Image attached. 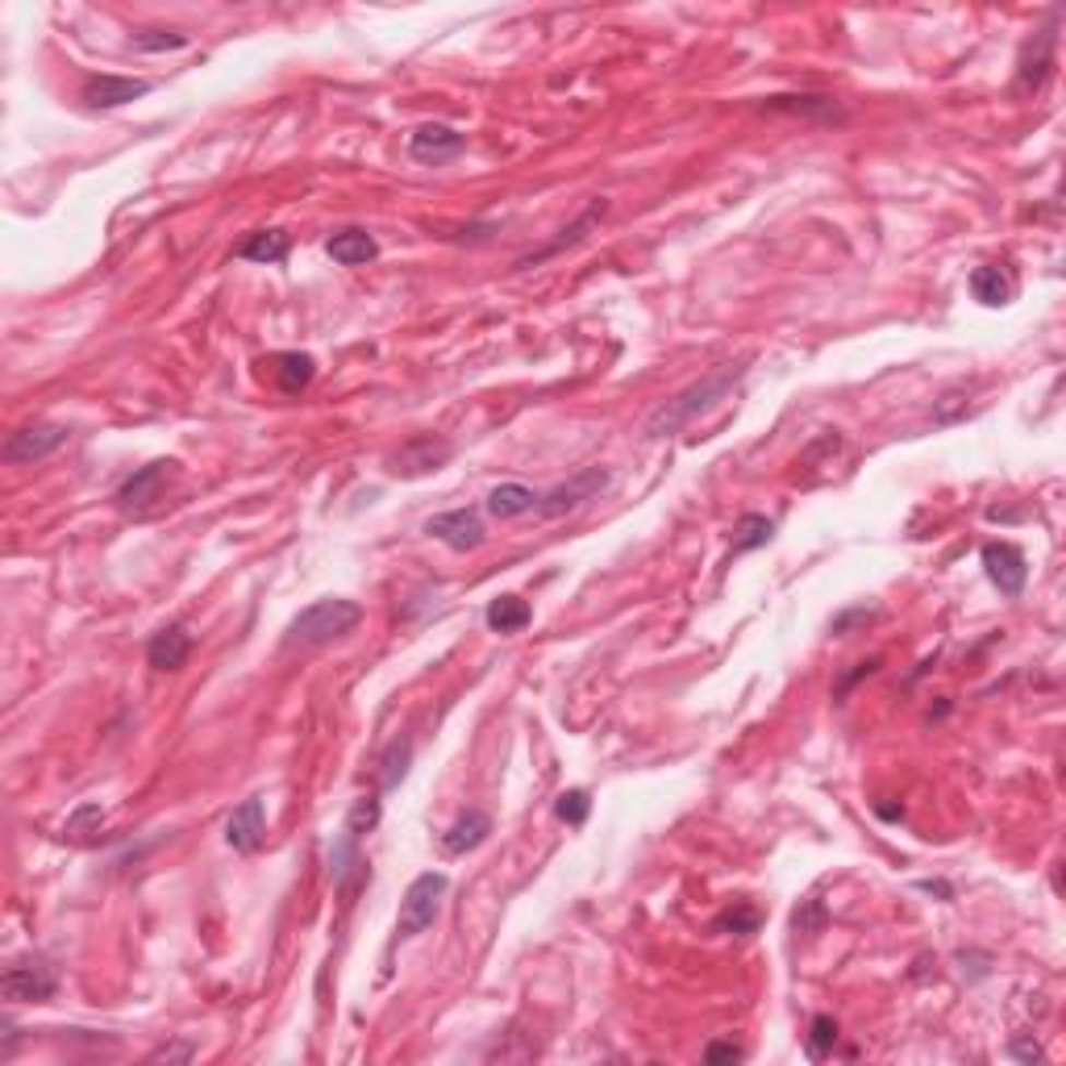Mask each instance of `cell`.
<instances>
[{
	"mask_svg": "<svg viewBox=\"0 0 1066 1066\" xmlns=\"http://www.w3.org/2000/svg\"><path fill=\"white\" fill-rule=\"evenodd\" d=\"M325 254L342 266H363L371 263V259H379V242L367 229H337L330 242H325Z\"/></svg>",
	"mask_w": 1066,
	"mask_h": 1066,
	"instance_id": "obj_18",
	"label": "cell"
},
{
	"mask_svg": "<svg viewBox=\"0 0 1066 1066\" xmlns=\"http://www.w3.org/2000/svg\"><path fill=\"white\" fill-rule=\"evenodd\" d=\"M758 925H762V912H758V909H730V912H721V916L712 921V929H716V933H737V937L758 933Z\"/></svg>",
	"mask_w": 1066,
	"mask_h": 1066,
	"instance_id": "obj_33",
	"label": "cell"
},
{
	"mask_svg": "<svg viewBox=\"0 0 1066 1066\" xmlns=\"http://www.w3.org/2000/svg\"><path fill=\"white\" fill-rule=\"evenodd\" d=\"M983 567H987V579L996 583L1004 596H1021L1024 592L1029 562H1024V555L1012 542H987L983 546Z\"/></svg>",
	"mask_w": 1066,
	"mask_h": 1066,
	"instance_id": "obj_11",
	"label": "cell"
},
{
	"mask_svg": "<svg viewBox=\"0 0 1066 1066\" xmlns=\"http://www.w3.org/2000/svg\"><path fill=\"white\" fill-rule=\"evenodd\" d=\"M151 92V80H130V75H88L84 88H80V100L88 109H121L138 96Z\"/></svg>",
	"mask_w": 1066,
	"mask_h": 1066,
	"instance_id": "obj_13",
	"label": "cell"
},
{
	"mask_svg": "<svg viewBox=\"0 0 1066 1066\" xmlns=\"http://www.w3.org/2000/svg\"><path fill=\"white\" fill-rule=\"evenodd\" d=\"M604 488H608V471H604V466H588V471H579L576 479H567V484H558V488L542 491V496H537V512H542V517L576 512L579 505L596 500Z\"/></svg>",
	"mask_w": 1066,
	"mask_h": 1066,
	"instance_id": "obj_6",
	"label": "cell"
},
{
	"mask_svg": "<svg viewBox=\"0 0 1066 1066\" xmlns=\"http://www.w3.org/2000/svg\"><path fill=\"white\" fill-rule=\"evenodd\" d=\"M916 888H921V891H929V896H933V891H937V896H946V900L955 896V891L946 888V884H933V879H925V884H916Z\"/></svg>",
	"mask_w": 1066,
	"mask_h": 1066,
	"instance_id": "obj_42",
	"label": "cell"
},
{
	"mask_svg": "<svg viewBox=\"0 0 1066 1066\" xmlns=\"http://www.w3.org/2000/svg\"><path fill=\"white\" fill-rule=\"evenodd\" d=\"M292 250V238L284 234V229H254L250 238H242V242L234 246V259H246V263H284Z\"/></svg>",
	"mask_w": 1066,
	"mask_h": 1066,
	"instance_id": "obj_17",
	"label": "cell"
},
{
	"mask_svg": "<svg viewBox=\"0 0 1066 1066\" xmlns=\"http://www.w3.org/2000/svg\"><path fill=\"white\" fill-rule=\"evenodd\" d=\"M555 813H558V821L583 825L588 821V813H592V796H588L583 787H571V792H562V796L555 800Z\"/></svg>",
	"mask_w": 1066,
	"mask_h": 1066,
	"instance_id": "obj_32",
	"label": "cell"
},
{
	"mask_svg": "<svg viewBox=\"0 0 1066 1066\" xmlns=\"http://www.w3.org/2000/svg\"><path fill=\"white\" fill-rule=\"evenodd\" d=\"M875 813H879L884 821H900V817H904V808H896V804H875Z\"/></svg>",
	"mask_w": 1066,
	"mask_h": 1066,
	"instance_id": "obj_41",
	"label": "cell"
},
{
	"mask_svg": "<svg viewBox=\"0 0 1066 1066\" xmlns=\"http://www.w3.org/2000/svg\"><path fill=\"white\" fill-rule=\"evenodd\" d=\"M488 833H491V817L479 813V808H471V813H463L459 821L446 829L442 845L446 854H471V850H479V845L488 842Z\"/></svg>",
	"mask_w": 1066,
	"mask_h": 1066,
	"instance_id": "obj_19",
	"label": "cell"
},
{
	"mask_svg": "<svg viewBox=\"0 0 1066 1066\" xmlns=\"http://www.w3.org/2000/svg\"><path fill=\"white\" fill-rule=\"evenodd\" d=\"M446 459H450V442L434 438V434H425V438H413L400 454H392V459H388V471L400 475V479H422V475H429V471H438Z\"/></svg>",
	"mask_w": 1066,
	"mask_h": 1066,
	"instance_id": "obj_12",
	"label": "cell"
},
{
	"mask_svg": "<svg viewBox=\"0 0 1066 1066\" xmlns=\"http://www.w3.org/2000/svg\"><path fill=\"white\" fill-rule=\"evenodd\" d=\"M17 1038H22V1033H17V1024L4 1017V1050H0V1058H4V1063L13 1058V1050H17Z\"/></svg>",
	"mask_w": 1066,
	"mask_h": 1066,
	"instance_id": "obj_40",
	"label": "cell"
},
{
	"mask_svg": "<svg viewBox=\"0 0 1066 1066\" xmlns=\"http://www.w3.org/2000/svg\"><path fill=\"white\" fill-rule=\"evenodd\" d=\"M742 376H746V367H742V363H725V367L709 371L700 383L684 388L675 400H666V404H659V408L650 413V422H645V438H671V434H679V429L696 422L700 413H709L716 400L730 396Z\"/></svg>",
	"mask_w": 1066,
	"mask_h": 1066,
	"instance_id": "obj_1",
	"label": "cell"
},
{
	"mask_svg": "<svg viewBox=\"0 0 1066 1066\" xmlns=\"http://www.w3.org/2000/svg\"><path fill=\"white\" fill-rule=\"evenodd\" d=\"M771 537H775V521H771V517H762V512H746V517L733 525V555L762 550Z\"/></svg>",
	"mask_w": 1066,
	"mask_h": 1066,
	"instance_id": "obj_24",
	"label": "cell"
},
{
	"mask_svg": "<svg viewBox=\"0 0 1066 1066\" xmlns=\"http://www.w3.org/2000/svg\"><path fill=\"white\" fill-rule=\"evenodd\" d=\"M59 979H55V967L43 962V958H25V962H13L4 979H0V996L9 1004H43V999L55 996Z\"/></svg>",
	"mask_w": 1066,
	"mask_h": 1066,
	"instance_id": "obj_5",
	"label": "cell"
},
{
	"mask_svg": "<svg viewBox=\"0 0 1066 1066\" xmlns=\"http://www.w3.org/2000/svg\"><path fill=\"white\" fill-rule=\"evenodd\" d=\"M188 654H192V633L183 625L158 629L155 638H151V645H146V663L155 666V671H179V666L188 663Z\"/></svg>",
	"mask_w": 1066,
	"mask_h": 1066,
	"instance_id": "obj_15",
	"label": "cell"
},
{
	"mask_svg": "<svg viewBox=\"0 0 1066 1066\" xmlns=\"http://www.w3.org/2000/svg\"><path fill=\"white\" fill-rule=\"evenodd\" d=\"M379 813H383V808H379V796H363L355 808L346 813V825H342V829L355 833L358 842H363V833H371V829L379 825Z\"/></svg>",
	"mask_w": 1066,
	"mask_h": 1066,
	"instance_id": "obj_30",
	"label": "cell"
},
{
	"mask_svg": "<svg viewBox=\"0 0 1066 1066\" xmlns=\"http://www.w3.org/2000/svg\"><path fill=\"white\" fill-rule=\"evenodd\" d=\"M870 617H875V613H870V608H850V613H842V617H838V621H833V633H845V629H850V625H858V621H870Z\"/></svg>",
	"mask_w": 1066,
	"mask_h": 1066,
	"instance_id": "obj_38",
	"label": "cell"
},
{
	"mask_svg": "<svg viewBox=\"0 0 1066 1066\" xmlns=\"http://www.w3.org/2000/svg\"><path fill=\"white\" fill-rule=\"evenodd\" d=\"M67 425H55V422H34V425H22L17 434H9V442H4V463H38V459H46V454H55L59 446H67Z\"/></svg>",
	"mask_w": 1066,
	"mask_h": 1066,
	"instance_id": "obj_9",
	"label": "cell"
},
{
	"mask_svg": "<svg viewBox=\"0 0 1066 1066\" xmlns=\"http://www.w3.org/2000/svg\"><path fill=\"white\" fill-rule=\"evenodd\" d=\"M330 875H333V888L351 891V884H355L358 875H363V854H358V838L355 833H337L333 838V850H330Z\"/></svg>",
	"mask_w": 1066,
	"mask_h": 1066,
	"instance_id": "obj_21",
	"label": "cell"
},
{
	"mask_svg": "<svg viewBox=\"0 0 1066 1066\" xmlns=\"http://www.w3.org/2000/svg\"><path fill=\"white\" fill-rule=\"evenodd\" d=\"M171 475H176V463H171V459H155V463L138 466L130 479L112 491V505H117L121 512H130V517H146V512L163 500V488H167Z\"/></svg>",
	"mask_w": 1066,
	"mask_h": 1066,
	"instance_id": "obj_4",
	"label": "cell"
},
{
	"mask_svg": "<svg viewBox=\"0 0 1066 1066\" xmlns=\"http://www.w3.org/2000/svg\"><path fill=\"white\" fill-rule=\"evenodd\" d=\"M312 376H317V363H312V355H296V351H288V355L275 358V379H280V388H284V392H300V388H309Z\"/></svg>",
	"mask_w": 1066,
	"mask_h": 1066,
	"instance_id": "obj_27",
	"label": "cell"
},
{
	"mask_svg": "<svg viewBox=\"0 0 1066 1066\" xmlns=\"http://www.w3.org/2000/svg\"><path fill=\"white\" fill-rule=\"evenodd\" d=\"M358 621H363V608H358L355 600L325 596V600H317V604H309V608H305V613L288 625L284 645H288V650L330 645V642H337V638H346Z\"/></svg>",
	"mask_w": 1066,
	"mask_h": 1066,
	"instance_id": "obj_2",
	"label": "cell"
},
{
	"mask_svg": "<svg viewBox=\"0 0 1066 1066\" xmlns=\"http://www.w3.org/2000/svg\"><path fill=\"white\" fill-rule=\"evenodd\" d=\"M192 1058H197V1045L192 1042H167L158 1045L146 1063H192Z\"/></svg>",
	"mask_w": 1066,
	"mask_h": 1066,
	"instance_id": "obj_35",
	"label": "cell"
},
{
	"mask_svg": "<svg viewBox=\"0 0 1066 1066\" xmlns=\"http://www.w3.org/2000/svg\"><path fill=\"white\" fill-rule=\"evenodd\" d=\"M1054 46H1058V13L1024 43L1021 63H1017V88L1038 92L1050 80V71H1054Z\"/></svg>",
	"mask_w": 1066,
	"mask_h": 1066,
	"instance_id": "obj_8",
	"label": "cell"
},
{
	"mask_svg": "<svg viewBox=\"0 0 1066 1066\" xmlns=\"http://www.w3.org/2000/svg\"><path fill=\"white\" fill-rule=\"evenodd\" d=\"M962 408H967V400L958 396V392H950V396H941V404L933 408V422L950 425V422H955V417H958V413H962Z\"/></svg>",
	"mask_w": 1066,
	"mask_h": 1066,
	"instance_id": "obj_37",
	"label": "cell"
},
{
	"mask_svg": "<svg viewBox=\"0 0 1066 1066\" xmlns=\"http://www.w3.org/2000/svg\"><path fill=\"white\" fill-rule=\"evenodd\" d=\"M1008 1054H1012V1058H1021V1063H1033V1058H1042V1050H1038V1045H1029V1042H1021V1038L1008 1045Z\"/></svg>",
	"mask_w": 1066,
	"mask_h": 1066,
	"instance_id": "obj_39",
	"label": "cell"
},
{
	"mask_svg": "<svg viewBox=\"0 0 1066 1066\" xmlns=\"http://www.w3.org/2000/svg\"><path fill=\"white\" fill-rule=\"evenodd\" d=\"M263 838H266L263 800L250 796V800H242L234 813H229V821H225V842L234 845L238 854H254V850L263 845Z\"/></svg>",
	"mask_w": 1066,
	"mask_h": 1066,
	"instance_id": "obj_14",
	"label": "cell"
},
{
	"mask_svg": "<svg viewBox=\"0 0 1066 1066\" xmlns=\"http://www.w3.org/2000/svg\"><path fill=\"white\" fill-rule=\"evenodd\" d=\"M484 617H488L491 633H521L533 621V608L521 596H496Z\"/></svg>",
	"mask_w": 1066,
	"mask_h": 1066,
	"instance_id": "obj_23",
	"label": "cell"
},
{
	"mask_svg": "<svg viewBox=\"0 0 1066 1066\" xmlns=\"http://www.w3.org/2000/svg\"><path fill=\"white\" fill-rule=\"evenodd\" d=\"M762 109L800 112V117L821 112L825 121H842V112H838V100H833V96H767V100H762Z\"/></svg>",
	"mask_w": 1066,
	"mask_h": 1066,
	"instance_id": "obj_25",
	"label": "cell"
},
{
	"mask_svg": "<svg viewBox=\"0 0 1066 1066\" xmlns=\"http://www.w3.org/2000/svg\"><path fill=\"white\" fill-rule=\"evenodd\" d=\"M425 533H429L434 542L450 546L454 555L479 550V546H484V537H488V530H484V521H479V512H475V509L438 512V517H429V521H425Z\"/></svg>",
	"mask_w": 1066,
	"mask_h": 1066,
	"instance_id": "obj_7",
	"label": "cell"
},
{
	"mask_svg": "<svg viewBox=\"0 0 1066 1066\" xmlns=\"http://www.w3.org/2000/svg\"><path fill=\"white\" fill-rule=\"evenodd\" d=\"M746 1050L737 1042H709L704 1045V1063H742Z\"/></svg>",
	"mask_w": 1066,
	"mask_h": 1066,
	"instance_id": "obj_36",
	"label": "cell"
},
{
	"mask_svg": "<svg viewBox=\"0 0 1066 1066\" xmlns=\"http://www.w3.org/2000/svg\"><path fill=\"white\" fill-rule=\"evenodd\" d=\"M792 929L796 933H821L825 929V904L817 896H808L796 912H792Z\"/></svg>",
	"mask_w": 1066,
	"mask_h": 1066,
	"instance_id": "obj_34",
	"label": "cell"
},
{
	"mask_svg": "<svg viewBox=\"0 0 1066 1066\" xmlns=\"http://www.w3.org/2000/svg\"><path fill=\"white\" fill-rule=\"evenodd\" d=\"M133 46L146 50V55L183 50V46H188V34H179V29H142V34H133Z\"/></svg>",
	"mask_w": 1066,
	"mask_h": 1066,
	"instance_id": "obj_31",
	"label": "cell"
},
{
	"mask_svg": "<svg viewBox=\"0 0 1066 1066\" xmlns=\"http://www.w3.org/2000/svg\"><path fill=\"white\" fill-rule=\"evenodd\" d=\"M833 1045H838V1021H833V1017H813L808 1038H804V1054H808L813 1063H821V1058L833 1054Z\"/></svg>",
	"mask_w": 1066,
	"mask_h": 1066,
	"instance_id": "obj_28",
	"label": "cell"
},
{
	"mask_svg": "<svg viewBox=\"0 0 1066 1066\" xmlns=\"http://www.w3.org/2000/svg\"><path fill=\"white\" fill-rule=\"evenodd\" d=\"M466 151V138L459 130H450L442 121H429L417 126L408 138V158L422 163V167H446L450 158H459Z\"/></svg>",
	"mask_w": 1066,
	"mask_h": 1066,
	"instance_id": "obj_10",
	"label": "cell"
},
{
	"mask_svg": "<svg viewBox=\"0 0 1066 1066\" xmlns=\"http://www.w3.org/2000/svg\"><path fill=\"white\" fill-rule=\"evenodd\" d=\"M100 825H105V808L100 804H80L71 817H67V838L71 842H80V838H88V833H100Z\"/></svg>",
	"mask_w": 1066,
	"mask_h": 1066,
	"instance_id": "obj_29",
	"label": "cell"
},
{
	"mask_svg": "<svg viewBox=\"0 0 1066 1066\" xmlns=\"http://www.w3.org/2000/svg\"><path fill=\"white\" fill-rule=\"evenodd\" d=\"M604 213H608V200H604V197H592V200H588V209H583V213L576 217V225H567V229H562V238H555V242L546 246V250H537V254H530V259H521L517 266L546 263V259H555L558 250H567V246L583 242V234H588V229H596V225L604 222Z\"/></svg>",
	"mask_w": 1066,
	"mask_h": 1066,
	"instance_id": "obj_16",
	"label": "cell"
},
{
	"mask_svg": "<svg viewBox=\"0 0 1066 1066\" xmlns=\"http://www.w3.org/2000/svg\"><path fill=\"white\" fill-rule=\"evenodd\" d=\"M533 509H537V491L525 488V484H500L488 496V512L496 521H512V517H525Z\"/></svg>",
	"mask_w": 1066,
	"mask_h": 1066,
	"instance_id": "obj_22",
	"label": "cell"
},
{
	"mask_svg": "<svg viewBox=\"0 0 1066 1066\" xmlns=\"http://www.w3.org/2000/svg\"><path fill=\"white\" fill-rule=\"evenodd\" d=\"M971 292H975L979 305L999 309V305H1008V300L1017 296V284H1012V275H1008L1004 266L987 263V266H975V275H971Z\"/></svg>",
	"mask_w": 1066,
	"mask_h": 1066,
	"instance_id": "obj_20",
	"label": "cell"
},
{
	"mask_svg": "<svg viewBox=\"0 0 1066 1066\" xmlns=\"http://www.w3.org/2000/svg\"><path fill=\"white\" fill-rule=\"evenodd\" d=\"M446 888H450V879H446L442 870H425V875H417V879L408 884L404 900H400V921H396L400 941L417 937V933H425L434 921H438V909H442Z\"/></svg>",
	"mask_w": 1066,
	"mask_h": 1066,
	"instance_id": "obj_3",
	"label": "cell"
},
{
	"mask_svg": "<svg viewBox=\"0 0 1066 1066\" xmlns=\"http://www.w3.org/2000/svg\"><path fill=\"white\" fill-rule=\"evenodd\" d=\"M408 762H413V742H408V737H396V742L383 750V758H379V787H383V792L400 787V779L408 775Z\"/></svg>",
	"mask_w": 1066,
	"mask_h": 1066,
	"instance_id": "obj_26",
	"label": "cell"
}]
</instances>
